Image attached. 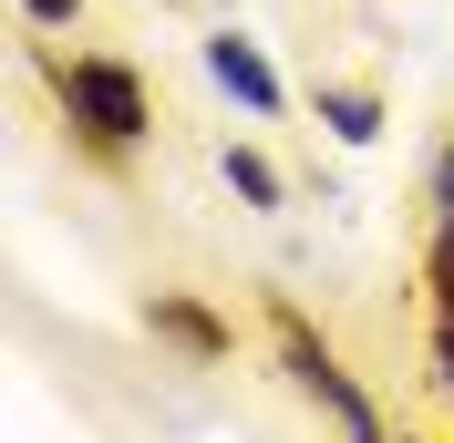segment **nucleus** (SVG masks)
<instances>
[{
    "label": "nucleus",
    "instance_id": "1",
    "mask_svg": "<svg viewBox=\"0 0 454 443\" xmlns=\"http://www.w3.org/2000/svg\"><path fill=\"white\" fill-rule=\"evenodd\" d=\"M52 83H62V113H73L93 144H135L145 135V83L124 62H62Z\"/></svg>",
    "mask_w": 454,
    "mask_h": 443
},
{
    "label": "nucleus",
    "instance_id": "2",
    "mask_svg": "<svg viewBox=\"0 0 454 443\" xmlns=\"http://www.w3.org/2000/svg\"><path fill=\"white\" fill-rule=\"evenodd\" d=\"M289 371H300V392H310V402H331V423H340V433H351V443H393V433H382V423H372L362 382H351V371H340V361L320 351L310 330H289Z\"/></svg>",
    "mask_w": 454,
    "mask_h": 443
},
{
    "label": "nucleus",
    "instance_id": "3",
    "mask_svg": "<svg viewBox=\"0 0 454 443\" xmlns=\"http://www.w3.org/2000/svg\"><path fill=\"white\" fill-rule=\"evenodd\" d=\"M207 73H217V83L238 93L248 113H279V73H269V62H258L248 42H238V31H217V42H207Z\"/></svg>",
    "mask_w": 454,
    "mask_h": 443
},
{
    "label": "nucleus",
    "instance_id": "4",
    "mask_svg": "<svg viewBox=\"0 0 454 443\" xmlns=\"http://www.w3.org/2000/svg\"><path fill=\"white\" fill-rule=\"evenodd\" d=\"M320 124H331L340 144H372L382 135V104H372V93H320Z\"/></svg>",
    "mask_w": 454,
    "mask_h": 443
},
{
    "label": "nucleus",
    "instance_id": "5",
    "mask_svg": "<svg viewBox=\"0 0 454 443\" xmlns=\"http://www.w3.org/2000/svg\"><path fill=\"white\" fill-rule=\"evenodd\" d=\"M227 186L248 196V206H279V175H269V155H238V144H227Z\"/></svg>",
    "mask_w": 454,
    "mask_h": 443
},
{
    "label": "nucleus",
    "instance_id": "6",
    "mask_svg": "<svg viewBox=\"0 0 454 443\" xmlns=\"http://www.w3.org/2000/svg\"><path fill=\"white\" fill-rule=\"evenodd\" d=\"M155 320H166L176 340H197V351H217V320H197V309H155Z\"/></svg>",
    "mask_w": 454,
    "mask_h": 443
},
{
    "label": "nucleus",
    "instance_id": "7",
    "mask_svg": "<svg viewBox=\"0 0 454 443\" xmlns=\"http://www.w3.org/2000/svg\"><path fill=\"white\" fill-rule=\"evenodd\" d=\"M434 289H444V309H454V217H444V237H434Z\"/></svg>",
    "mask_w": 454,
    "mask_h": 443
},
{
    "label": "nucleus",
    "instance_id": "8",
    "mask_svg": "<svg viewBox=\"0 0 454 443\" xmlns=\"http://www.w3.org/2000/svg\"><path fill=\"white\" fill-rule=\"evenodd\" d=\"M73 11H83V0H31V21H73Z\"/></svg>",
    "mask_w": 454,
    "mask_h": 443
},
{
    "label": "nucleus",
    "instance_id": "9",
    "mask_svg": "<svg viewBox=\"0 0 454 443\" xmlns=\"http://www.w3.org/2000/svg\"><path fill=\"white\" fill-rule=\"evenodd\" d=\"M434 351H444V382H454V309H444V330H434Z\"/></svg>",
    "mask_w": 454,
    "mask_h": 443
},
{
    "label": "nucleus",
    "instance_id": "10",
    "mask_svg": "<svg viewBox=\"0 0 454 443\" xmlns=\"http://www.w3.org/2000/svg\"><path fill=\"white\" fill-rule=\"evenodd\" d=\"M434 196H444V217H454V155H444V166H434Z\"/></svg>",
    "mask_w": 454,
    "mask_h": 443
}]
</instances>
